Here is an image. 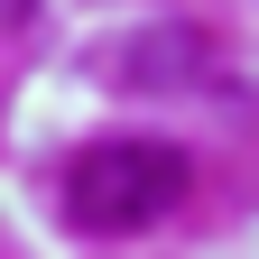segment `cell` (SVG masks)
Listing matches in <instances>:
<instances>
[{
    "mask_svg": "<svg viewBox=\"0 0 259 259\" xmlns=\"http://www.w3.org/2000/svg\"><path fill=\"white\" fill-rule=\"evenodd\" d=\"M185 194H194L185 148H167V139H102V148L74 157V176H65V213H74V232L120 241V232L167 222Z\"/></svg>",
    "mask_w": 259,
    "mask_h": 259,
    "instance_id": "obj_1",
    "label": "cell"
},
{
    "mask_svg": "<svg viewBox=\"0 0 259 259\" xmlns=\"http://www.w3.org/2000/svg\"><path fill=\"white\" fill-rule=\"evenodd\" d=\"M204 56H213L204 28H157V37H139V56H130V83H185Z\"/></svg>",
    "mask_w": 259,
    "mask_h": 259,
    "instance_id": "obj_2",
    "label": "cell"
},
{
    "mask_svg": "<svg viewBox=\"0 0 259 259\" xmlns=\"http://www.w3.org/2000/svg\"><path fill=\"white\" fill-rule=\"evenodd\" d=\"M0 19H28V0H0Z\"/></svg>",
    "mask_w": 259,
    "mask_h": 259,
    "instance_id": "obj_3",
    "label": "cell"
}]
</instances>
